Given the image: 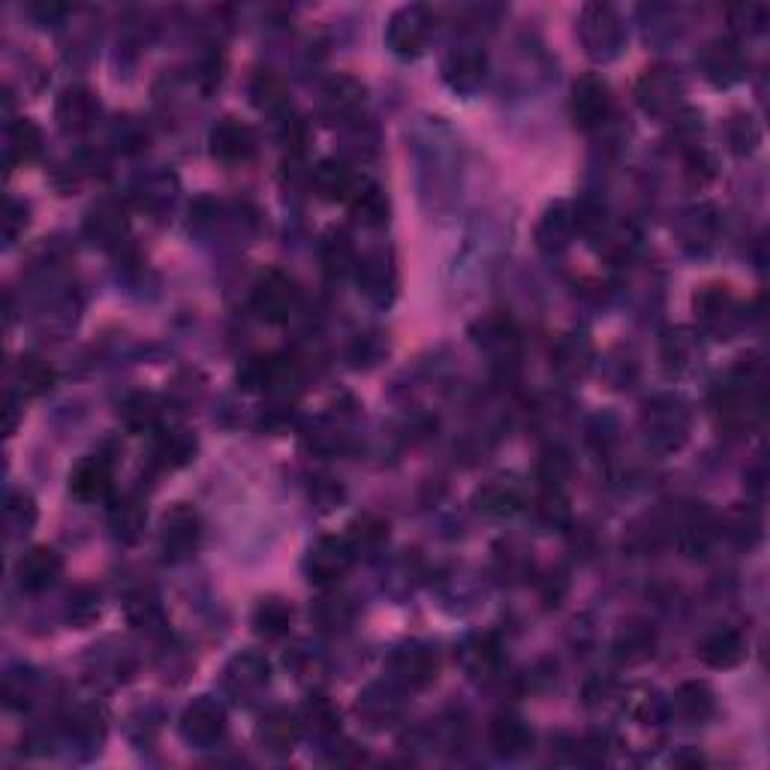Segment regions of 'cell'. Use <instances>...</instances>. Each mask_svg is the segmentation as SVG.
Instances as JSON below:
<instances>
[{
    "label": "cell",
    "mask_w": 770,
    "mask_h": 770,
    "mask_svg": "<svg viewBox=\"0 0 770 770\" xmlns=\"http://www.w3.org/2000/svg\"><path fill=\"white\" fill-rule=\"evenodd\" d=\"M253 307L268 322H286L298 307V289L286 274L268 271L259 277L256 289H253Z\"/></svg>",
    "instance_id": "6da1fadb"
},
{
    "label": "cell",
    "mask_w": 770,
    "mask_h": 770,
    "mask_svg": "<svg viewBox=\"0 0 770 770\" xmlns=\"http://www.w3.org/2000/svg\"><path fill=\"white\" fill-rule=\"evenodd\" d=\"M611 115V91L599 76H584L572 88V118L581 130H596Z\"/></svg>",
    "instance_id": "7a4b0ae2"
},
{
    "label": "cell",
    "mask_w": 770,
    "mask_h": 770,
    "mask_svg": "<svg viewBox=\"0 0 770 770\" xmlns=\"http://www.w3.org/2000/svg\"><path fill=\"white\" fill-rule=\"evenodd\" d=\"M352 566V545L337 536H325L310 548L307 557V575L313 584H334L346 575Z\"/></svg>",
    "instance_id": "3957f363"
},
{
    "label": "cell",
    "mask_w": 770,
    "mask_h": 770,
    "mask_svg": "<svg viewBox=\"0 0 770 770\" xmlns=\"http://www.w3.org/2000/svg\"><path fill=\"white\" fill-rule=\"evenodd\" d=\"M211 154L223 163H244L256 154V133L238 118H223L211 130Z\"/></svg>",
    "instance_id": "277c9868"
},
{
    "label": "cell",
    "mask_w": 770,
    "mask_h": 770,
    "mask_svg": "<svg viewBox=\"0 0 770 770\" xmlns=\"http://www.w3.org/2000/svg\"><path fill=\"white\" fill-rule=\"evenodd\" d=\"M431 37V16L425 7H407L395 13L389 25V43L398 55H419Z\"/></svg>",
    "instance_id": "5b68a950"
},
{
    "label": "cell",
    "mask_w": 770,
    "mask_h": 770,
    "mask_svg": "<svg viewBox=\"0 0 770 770\" xmlns=\"http://www.w3.org/2000/svg\"><path fill=\"white\" fill-rule=\"evenodd\" d=\"M61 569H64V563H61V557H58L52 548H31V551L19 560L16 578H19V584H22L25 590L37 593V590L52 587V584L58 581Z\"/></svg>",
    "instance_id": "8992f818"
},
{
    "label": "cell",
    "mask_w": 770,
    "mask_h": 770,
    "mask_svg": "<svg viewBox=\"0 0 770 770\" xmlns=\"http://www.w3.org/2000/svg\"><path fill=\"white\" fill-rule=\"evenodd\" d=\"M313 187L322 199L331 202H349L355 196V190L361 187L358 175L343 163V160H322L313 169Z\"/></svg>",
    "instance_id": "52a82bcc"
},
{
    "label": "cell",
    "mask_w": 770,
    "mask_h": 770,
    "mask_svg": "<svg viewBox=\"0 0 770 770\" xmlns=\"http://www.w3.org/2000/svg\"><path fill=\"white\" fill-rule=\"evenodd\" d=\"M70 491H73V497L82 500V503L106 500L109 491H112V464L103 461V458H88V461H82V464L73 470Z\"/></svg>",
    "instance_id": "ba28073f"
},
{
    "label": "cell",
    "mask_w": 770,
    "mask_h": 770,
    "mask_svg": "<svg viewBox=\"0 0 770 770\" xmlns=\"http://www.w3.org/2000/svg\"><path fill=\"white\" fill-rule=\"evenodd\" d=\"M181 731H184V737L193 740V743H211V740H217L220 731H223V710H220V704H214V701H208V698L193 701V704L184 710Z\"/></svg>",
    "instance_id": "9c48e42d"
},
{
    "label": "cell",
    "mask_w": 770,
    "mask_h": 770,
    "mask_svg": "<svg viewBox=\"0 0 770 770\" xmlns=\"http://www.w3.org/2000/svg\"><path fill=\"white\" fill-rule=\"evenodd\" d=\"M163 542H166L169 551H178V554H187L190 548H196V542H199V515L187 506L172 509L163 518Z\"/></svg>",
    "instance_id": "30bf717a"
},
{
    "label": "cell",
    "mask_w": 770,
    "mask_h": 770,
    "mask_svg": "<svg viewBox=\"0 0 770 770\" xmlns=\"http://www.w3.org/2000/svg\"><path fill=\"white\" fill-rule=\"evenodd\" d=\"M743 656H746V644L734 629L716 632L701 644V662L710 668H734Z\"/></svg>",
    "instance_id": "8fae6325"
},
{
    "label": "cell",
    "mask_w": 770,
    "mask_h": 770,
    "mask_svg": "<svg viewBox=\"0 0 770 770\" xmlns=\"http://www.w3.org/2000/svg\"><path fill=\"white\" fill-rule=\"evenodd\" d=\"M473 503L488 518H509L521 509V494H518V488H512L506 482H491L476 494Z\"/></svg>",
    "instance_id": "7c38bea8"
},
{
    "label": "cell",
    "mask_w": 770,
    "mask_h": 770,
    "mask_svg": "<svg viewBox=\"0 0 770 770\" xmlns=\"http://www.w3.org/2000/svg\"><path fill=\"white\" fill-rule=\"evenodd\" d=\"M638 94H641L644 109H650V112H662L665 106H671V103H674L677 79H674V73H668V70H653V73L647 70V76L641 79Z\"/></svg>",
    "instance_id": "4fadbf2b"
},
{
    "label": "cell",
    "mask_w": 770,
    "mask_h": 770,
    "mask_svg": "<svg viewBox=\"0 0 770 770\" xmlns=\"http://www.w3.org/2000/svg\"><path fill=\"white\" fill-rule=\"evenodd\" d=\"M250 97H253V106L262 109V112H277L289 103V91H286V82L265 70V73H256L253 82H250Z\"/></svg>",
    "instance_id": "5bb4252c"
},
{
    "label": "cell",
    "mask_w": 770,
    "mask_h": 770,
    "mask_svg": "<svg viewBox=\"0 0 770 770\" xmlns=\"http://www.w3.org/2000/svg\"><path fill=\"white\" fill-rule=\"evenodd\" d=\"M259 737L265 740L268 749L274 752H286L292 749L295 737H298V722L289 710H274L262 719V728H259Z\"/></svg>",
    "instance_id": "9a60e30c"
},
{
    "label": "cell",
    "mask_w": 770,
    "mask_h": 770,
    "mask_svg": "<svg viewBox=\"0 0 770 770\" xmlns=\"http://www.w3.org/2000/svg\"><path fill=\"white\" fill-rule=\"evenodd\" d=\"M491 740L500 755H518L530 746L533 734L527 731V725L518 716H500L491 728Z\"/></svg>",
    "instance_id": "2e32d148"
},
{
    "label": "cell",
    "mask_w": 770,
    "mask_h": 770,
    "mask_svg": "<svg viewBox=\"0 0 770 770\" xmlns=\"http://www.w3.org/2000/svg\"><path fill=\"white\" fill-rule=\"evenodd\" d=\"M349 208H352L355 220L364 223V226H379L385 220V214H389V205H385L382 190L373 187V184H364V181L355 190V196L349 199Z\"/></svg>",
    "instance_id": "e0dca14e"
},
{
    "label": "cell",
    "mask_w": 770,
    "mask_h": 770,
    "mask_svg": "<svg viewBox=\"0 0 770 770\" xmlns=\"http://www.w3.org/2000/svg\"><path fill=\"white\" fill-rule=\"evenodd\" d=\"M16 376H19V382H22L25 395H43V392H49L52 385H55V370H52V364L43 361V358H37V355H22V361H19V367H16Z\"/></svg>",
    "instance_id": "ac0fdd59"
},
{
    "label": "cell",
    "mask_w": 770,
    "mask_h": 770,
    "mask_svg": "<svg viewBox=\"0 0 770 770\" xmlns=\"http://www.w3.org/2000/svg\"><path fill=\"white\" fill-rule=\"evenodd\" d=\"M40 145H43V139H40V130H37L34 121L19 118V121L10 124V145H7L10 160L28 163V160H34L40 154Z\"/></svg>",
    "instance_id": "d6986e66"
},
{
    "label": "cell",
    "mask_w": 770,
    "mask_h": 770,
    "mask_svg": "<svg viewBox=\"0 0 770 770\" xmlns=\"http://www.w3.org/2000/svg\"><path fill=\"white\" fill-rule=\"evenodd\" d=\"M253 623H256V632L268 635V638H277L289 629L292 623V605L283 602V599H265L256 614H253Z\"/></svg>",
    "instance_id": "ffe728a7"
},
{
    "label": "cell",
    "mask_w": 770,
    "mask_h": 770,
    "mask_svg": "<svg viewBox=\"0 0 770 770\" xmlns=\"http://www.w3.org/2000/svg\"><path fill=\"white\" fill-rule=\"evenodd\" d=\"M482 76H485V58L482 55L461 52V55H452V61L446 64V79L461 91L476 88L482 82Z\"/></svg>",
    "instance_id": "44dd1931"
},
{
    "label": "cell",
    "mask_w": 770,
    "mask_h": 770,
    "mask_svg": "<svg viewBox=\"0 0 770 770\" xmlns=\"http://www.w3.org/2000/svg\"><path fill=\"white\" fill-rule=\"evenodd\" d=\"M94 112H97V100H94L91 91H82V88L67 91L61 106H58V115H61L64 127H85V124H91Z\"/></svg>",
    "instance_id": "7402d4cb"
},
{
    "label": "cell",
    "mask_w": 770,
    "mask_h": 770,
    "mask_svg": "<svg viewBox=\"0 0 770 770\" xmlns=\"http://www.w3.org/2000/svg\"><path fill=\"white\" fill-rule=\"evenodd\" d=\"M325 100H328V106H331L334 112L349 115V112H355V109L364 103V88H361L355 79H349V76H337V79L328 82Z\"/></svg>",
    "instance_id": "603a6c76"
},
{
    "label": "cell",
    "mask_w": 770,
    "mask_h": 770,
    "mask_svg": "<svg viewBox=\"0 0 770 770\" xmlns=\"http://www.w3.org/2000/svg\"><path fill=\"white\" fill-rule=\"evenodd\" d=\"M617 653L626 659V662H641L653 653V632L647 629H638V626H629L620 641H617Z\"/></svg>",
    "instance_id": "cb8c5ba5"
},
{
    "label": "cell",
    "mask_w": 770,
    "mask_h": 770,
    "mask_svg": "<svg viewBox=\"0 0 770 770\" xmlns=\"http://www.w3.org/2000/svg\"><path fill=\"white\" fill-rule=\"evenodd\" d=\"M674 704H677V710H680L686 719H701V716H707V713H710L713 698H710V692H707L704 686L689 683V686H683V689L677 692Z\"/></svg>",
    "instance_id": "d4e9b609"
},
{
    "label": "cell",
    "mask_w": 770,
    "mask_h": 770,
    "mask_svg": "<svg viewBox=\"0 0 770 770\" xmlns=\"http://www.w3.org/2000/svg\"><path fill=\"white\" fill-rule=\"evenodd\" d=\"M563 211V205H557V208H551L548 214H545V220H542V226L539 229H548L551 226V235L548 238H542L539 244L542 247H560L566 238H569V232H572V214L566 211V214H560Z\"/></svg>",
    "instance_id": "484cf974"
},
{
    "label": "cell",
    "mask_w": 770,
    "mask_h": 770,
    "mask_svg": "<svg viewBox=\"0 0 770 770\" xmlns=\"http://www.w3.org/2000/svg\"><path fill=\"white\" fill-rule=\"evenodd\" d=\"M349 530H352V539L361 542V545H376V542H382L385 536H389V524L379 521V518H373V515L358 518Z\"/></svg>",
    "instance_id": "4316f807"
}]
</instances>
